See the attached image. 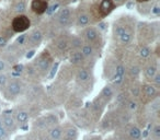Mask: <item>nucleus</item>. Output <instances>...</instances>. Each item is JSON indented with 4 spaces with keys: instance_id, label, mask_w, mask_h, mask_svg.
<instances>
[{
    "instance_id": "nucleus-10",
    "label": "nucleus",
    "mask_w": 160,
    "mask_h": 140,
    "mask_svg": "<svg viewBox=\"0 0 160 140\" xmlns=\"http://www.w3.org/2000/svg\"><path fill=\"white\" fill-rule=\"evenodd\" d=\"M142 93H144V96L148 100H153L156 96L158 95V90L155 85L152 84H145L142 87Z\"/></svg>"
},
{
    "instance_id": "nucleus-1",
    "label": "nucleus",
    "mask_w": 160,
    "mask_h": 140,
    "mask_svg": "<svg viewBox=\"0 0 160 140\" xmlns=\"http://www.w3.org/2000/svg\"><path fill=\"white\" fill-rule=\"evenodd\" d=\"M0 122L3 125V127L6 128V130L8 131L9 135H13L17 133L19 126L17 124L16 119H14L13 115H12L10 112H5V113L1 114V117H0Z\"/></svg>"
},
{
    "instance_id": "nucleus-2",
    "label": "nucleus",
    "mask_w": 160,
    "mask_h": 140,
    "mask_svg": "<svg viewBox=\"0 0 160 140\" xmlns=\"http://www.w3.org/2000/svg\"><path fill=\"white\" fill-rule=\"evenodd\" d=\"M52 61H53V59H52L51 55L45 51V53H43L42 55L36 59V62H35L36 70L43 75L46 74V72L48 71L49 67H51Z\"/></svg>"
},
{
    "instance_id": "nucleus-41",
    "label": "nucleus",
    "mask_w": 160,
    "mask_h": 140,
    "mask_svg": "<svg viewBox=\"0 0 160 140\" xmlns=\"http://www.w3.org/2000/svg\"><path fill=\"white\" fill-rule=\"evenodd\" d=\"M148 0H137V2H146Z\"/></svg>"
},
{
    "instance_id": "nucleus-30",
    "label": "nucleus",
    "mask_w": 160,
    "mask_h": 140,
    "mask_svg": "<svg viewBox=\"0 0 160 140\" xmlns=\"http://www.w3.org/2000/svg\"><path fill=\"white\" fill-rule=\"evenodd\" d=\"M128 109H131V111H135L136 109H137V103L135 102V101H129L128 102Z\"/></svg>"
},
{
    "instance_id": "nucleus-21",
    "label": "nucleus",
    "mask_w": 160,
    "mask_h": 140,
    "mask_svg": "<svg viewBox=\"0 0 160 140\" xmlns=\"http://www.w3.org/2000/svg\"><path fill=\"white\" fill-rule=\"evenodd\" d=\"M89 23V16L87 13H81L78 17V25L80 27H86Z\"/></svg>"
},
{
    "instance_id": "nucleus-24",
    "label": "nucleus",
    "mask_w": 160,
    "mask_h": 140,
    "mask_svg": "<svg viewBox=\"0 0 160 140\" xmlns=\"http://www.w3.org/2000/svg\"><path fill=\"white\" fill-rule=\"evenodd\" d=\"M112 95H113V90H112V88L104 87V89L101 92V96H103V98H105V99H110Z\"/></svg>"
},
{
    "instance_id": "nucleus-18",
    "label": "nucleus",
    "mask_w": 160,
    "mask_h": 140,
    "mask_svg": "<svg viewBox=\"0 0 160 140\" xmlns=\"http://www.w3.org/2000/svg\"><path fill=\"white\" fill-rule=\"evenodd\" d=\"M71 64H80V62L83 60V56L81 54V51H75L70 55V58H69Z\"/></svg>"
},
{
    "instance_id": "nucleus-7",
    "label": "nucleus",
    "mask_w": 160,
    "mask_h": 140,
    "mask_svg": "<svg viewBox=\"0 0 160 140\" xmlns=\"http://www.w3.org/2000/svg\"><path fill=\"white\" fill-rule=\"evenodd\" d=\"M31 8L35 13L43 14L46 12L47 8H48V3L46 0H32Z\"/></svg>"
},
{
    "instance_id": "nucleus-9",
    "label": "nucleus",
    "mask_w": 160,
    "mask_h": 140,
    "mask_svg": "<svg viewBox=\"0 0 160 140\" xmlns=\"http://www.w3.org/2000/svg\"><path fill=\"white\" fill-rule=\"evenodd\" d=\"M70 18H71L70 9L69 8H64L59 12V14H58V22H59V24L62 27H66L70 22Z\"/></svg>"
},
{
    "instance_id": "nucleus-20",
    "label": "nucleus",
    "mask_w": 160,
    "mask_h": 140,
    "mask_svg": "<svg viewBox=\"0 0 160 140\" xmlns=\"http://www.w3.org/2000/svg\"><path fill=\"white\" fill-rule=\"evenodd\" d=\"M94 51H93V47L91 45H85L82 46V51H81V54H82L83 58H88V57H91L93 55Z\"/></svg>"
},
{
    "instance_id": "nucleus-38",
    "label": "nucleus",
    "mask_w": 160,
    "mask_h": 140,
    "mask_svg": "<svg viewBox=\"0 0 160 140\" xmlns=\"http://www.w3.org/2000/svg\"><path fill=\"white\" fill-rule=\"evenodd\" d=\"M151 12H152L153 14H159L160 13V9L158 6H155V7L152 8V10H151Z\"/></svg>"
},
{
    "instance_id": "nucleus-34",
    "label": "nucleus",
    "mask_w": 160,
    "mask_h": 140,
    "mask_svg": "<svg viewBox=\"0 0 160 140\" xmlns=\"http://www.w3.org/2000/svg\"><path fill=\"white\" fill-rule=\"evenodd\" d=\"M6 69V64L2 59H0V74H2L3 70Z\"/></svg>"
},
{
    "instance_id": "nucleus-25",
    "label": "nucleus",
    "mask_w": 160,
    "mask_h": 140,
    "mask_svg": "<svg viewBox=\"0 0 160 140\" xmlns=\"http://www.w3.org/2000/svg\"><path fill=\"white\" fill-rule=\"evenodd\" d=\"M150 54H151V51L147 46H142V47H140V49H139V56H140V57L147 58V57H149V56H150Z\"/></svg>"
},
{
    "instance_id": "nucleus-5",
    "label": "nucleus",
    "mask_w": 160,
    "mask_h": 140,
    "mask_svg": "<svg viewBox=\"0 0 160 140\" xmlns=\"http://www.w3.org/2000/svg\"><path fill=\"white\" fill-rule=\"evenodd\" d=\"M21 92V83L17 80H12L8 82L7 87H6V94L9 96L10 99H13L18 96Z\"/></svg>"
},
{
    "instance_id": "nucleus-39",
    "label": "nucleus",
    "mask_w": 160,
    "mask_h": 140,
    "mask_svg": "<svg viewBox=\"0 0 160 140\" xmlns=\"http://www.w3.org/2000/svg\"><path fill=\"white\" fill-rule=\"evenodd\" d=\"M57 67H58V65L56 64L55 66L53 67V69H52V74L49 75V77H53L54 76V72H56V69H57Z\"/></svg>"
},
{
    "instance_id": "nucleus-8",
    "label": "nucleus",
    "mask_w": 160,
    "mask_h": 140,
    "mask_svg": "<svg viewBox=\"0 0 160 140\" xmlns=\"http://www.w3.org/2000/svg\"><path fill=\"white\" fill-rule=\"evenodd\" d=\"M115 34L118 36L121 43H123V44H128L132 41V34L124 27H116Z\"/></svg>"
},
{
    "instance_id": "nucleus-28",
    "label": "nucleus",
    "mask_w": 160,
    "mask_h": 140,
    "mask_svg": "<svg viewBox=\"0 0 160 140\" xmlns=\"http://www.w3.org/2000/svg\"><path fill=\"white\" fill-rule=\"evenodd\" d=\"M58 8V3H56V5H53V6H51V7H48L47 8V10H46V13L48 14V16H51L53 12H55L56 11V9Z\"/></svg>"
},
{
    "instance_id": "nucleus-15",
    "label": "nucleus",
    "mask_w": 160,
    "mask_h": 140,
    "mask_svg": "<svg viewBox=\"0 0 160 140\" xmlns=\"http://www.w3.org/2000/svg\"><path fill=\"white\" fill-rule=\"evenodd\" d=\"M99 35H100V34L98 33V31H97L94 27H88V29L85 31L86 40L90 43H96L99 38Z\"/></svg>"
},
{
    "instance_id": "nucleus-29",
    "label": "nucleus",
    "mask_w": 160,
    "mask_h": 140,
    "mask_svg": "<svg viewBox=\"0 0 160 140\" xmlns=\"http://www.w3.org/2000/svg\"><path fill=\"white\" fill-rule=\"evenodd\" d=\"M152 81L155 82V87L157 88V87H159L160 85V74H156V76L153 77V79H152Z\"/></svg>"
},
{
    "instance_id": "nucleus-6",
    "label": "nucleus",
    "mask_w": 160,
    "mask_h": 140,
    "mask_svg": "<svg viewBox=\"0 0 160 140\" xmlns=\"http://www.w3.org/2000/svg\"><path fill=\"white\" fill-rule=\"evenodd\" d=\"M114 7H115V5H114V2L112 0H102L98 9L99 17H101V18L107 17L108 14L111 13L112 10L114 9Z\"/></svg>"
},
{
    "instance_id": "nucleus-16",
    "label": "nucleus",
    "mask_w": 160,
    "mask_h": 140,
    "mask_svg": "<svg viewBox=\"0 0 160 140\" xmlns=\"http://www.w3.org/2000/svg\"><path fill=\"white\" fill-rule=\"evenodd\" d=\"M158 72V68L155 64H150L149 66L146 67L145 69V77L149 80H152L153 77L156 76V74Z\"/></svg>"
},
{
    "instance_id": "nucleus-36",
    "label": "nucleus",
    "mask_w": 160,
    "mask_h": 140,
    "mask_svg": "<svg viewBox=\"0 0 160 140\" xmlns=\"http://www.w3.org/2000/svg\"><path fill=\"white\" fill-rule=\"evenodd\" d=\"M85 140H101V137H99V136H89V137L85 138Z\"/></svg>"
},
{
    "instance_id": "nucleus-27",
    "label": "nucleus",
    "mask_w": 160,
    "mask_h": 140,
    "mask_svg": "<svg viewBox=\"0 0 160 140\" xmlns=\"http://www.w3.org/2000/svg\"><path fill=\"white\" fill-rule=\"evenodd\" d=\"M25 9V5L23 1H20V2H18L16 5V7H14V10H16L17 12H23Z\"/></svg>"
},
{
    "instance_id": "nucleus-17",
    "label": "nucleus",
    "mask_w": 160,
    "mask_h": 140,
    "mask_svg": "<svg viewBox=\"0 0 160 140\" xmlns=\"http://www.w3.org/2000/svg\"><path fill=\"white\" fill-rule=\"evenodd\" d=\"M150 140H160V125L156 124L150 130Z\"/></svg>"
},
{
    "instance_id": "nucleus-40",
    "label": "nucleus",
    "mask_w": 160,
    "mask_h": 140,
    "mask_svg": "<svg viewBox=\"0 0 160 140\" xmlns=\"http://www.w3.org/2000/svg\"><path fill=\"white\" fill-rule=\"evenodd\" d=\"M112 1L114 2V5H115V3L116 5H120V3L123 2V0H112Z\"/></svg>"
},
{
    "instance_id": "nucleus-31",
    "label": "nucleus",
    "mask_w": 160,
    "mask_h": 140,
    "mask_svg": "<svg viewBox=\"0 0 160 140\" xmlns=\"http://www.w3.org/2000/svg\"><path fill=\"white\" fill-rule=\"evenodd\" d=\"M57 46H58V48H59L60 51H64V49H66V47H67L66 41H62V42H59L57 44Z\"/></svg>"
},
{
    "instance_id": "nucleus-37",
    "label": "nucleus",
    "mask_w": 160,
    "mask_h": 140,
    "mask_svg": "<svg viewBox=\"0 0 160 140\" xmlns=\"http://www.w3.org/2000/svg\"><path fill=\"white\" fill-rule=\"evenodd\" d=\"M27 140H41V139H40V137L36 135H30L29 137L27 138Z\"/></svg>"
},
{
    "instance_id": "nucleus-19",
    "label": "nucleus",
    "mask_w": 160,
    "mask_h": 140,
    "mask_svg": "<svg viewBox=\"0 0 160 140\" xmlns=\"http://www.w3.org/2000/svg\"><path fill=\"white\" fill-rule=\"evenodd\" d=\"M77 79L80 82H86L89 79V72L86 69H80L77 72Z\"/></svg>"
},
{
    "instance_id": "nucleus-11",
    "label": "nucleus",
    "mask_w": 160,
    "mask_h": 140,
    "mask_svg": "<svg viewBox=\"0 0 160 140\" xmlns=\"http://www.w3.org/2000/svg\"><path fill=\"white\" fill-rule=\"evenodd\" d=\"M127 135L132 140H142V129L136 125H131L127 129Z\"/></svg>"
},
{
    "instance_id": "nucleus-23",
    "label": "nucleus",
    "mask_w": 160,
    "mask_h": 140,
    "mask_svg": "<svg viewBox=\"0 0 160 140\" xmlns=\"http://www.w3.org/2000/svg\"><path fill=\"white\" fill-rule=\"evenodd\" d=\"M8 78L6 75L3 74H0V91H2V90H6V87L8 84Z\"/></svg>"
},
{
    "instance_id": "nucleus-22",
    "label": "nucleus",
    "mask_w": 160,
    "mask_h": 140,
    "mask_svg": "<svg viewBox=\"0 0 160 140\" xmlns=\"http://www.w3.org/2000/svg\"><path fill=\"white\" fill-rule=\"evenodd\" d=\"M10 137V135L8 133V131L6 130V128L3 127V125L0 122V140H8Z\"/></svg>"
},
{
    "instance_id": "nucleus-13",
    "label": "nucleus",
    "mask_w": 160,
    "mask_h": 140,
    "mask_svg": "<svg viewBox=\"0 0 160 140\" xmlns=\"http://www.w3.org/2000/svg\"><path fill=\"white\" fill-rule=\"evenodd\" d=\"M41 42H42V33L38 30L32 31L29 36V40H28L30 46H38Z\"/></svg>"
},
{
    "instance_id": "nucleus-35",
    "label": "nucleus",
    "mask_w": 160,
    "mask_h": 140,
    "mask_svg": "<svg viewBox=\"0 0 160 140\" xmlns=\"http://www.w3.org/2000/svg\"><path fill=\"white\" fill-rule=\"evenodd\" d=\"M131 74L134 75V76H137V75L139 74V69H138L137 67H133L131 70Z\"/></svg>"
},
{
    "instance_id": "nucleus-26",
    "label": "nucleus",
    "mask_w": 160,
    "mask_h": 140,
    "mask_svg": "<svg viewBox=\"0 0 160 140\" xmlns=\"http://www.w3.org/2000/svg\"><path fill=\"white\" fill-rule=\"evenodd\" d=\"M71 46H72L73 48H79V47L82 46L81 41H80L78 37H72V40H71Z\"/></svg>"
},
{
    "instance_id": "nucleus-14",
    "label": "nucleus",
    "mask_w": 160,
    "mask_h": 140,
    "mask_svg": "<svg viewBox=\"0 0 160 140\" xmlns=\"http://www.w3.org/2000/svg\"><path fill=\"white\" fill-rule=\"evenodd\" d=\"M124 75H125V68L122 65H118L115 69V74L113 77V83L116 85L121 84L123 82V79H124Z\"/></svg>"
},
{
    "instance_id": "nucleus-32",
    "label": "nucleus",
    "mask_w": 160,
    "mask_h": 140,
    "mask_svg": "<svg viewBox=\"0 0 160 140\" xmlns=\"http://www.w3.org/2000/svg\"><path fill=\"white\" fill-rule=\"evenodd\" d=\"M7 43H8L7 37H5V36H0V47H5L6 45H7Z\"/></svg>"
},
{
    "instance_id": "nucleus-12",
    "label": "nucleus",
    "mask_w": 160,
    "mask_h": 140,
    "mask_svg": "<svg viewBox=\"0 0 160 140\" xmlns=\"http://www.w3.org/2000/svg\"><path fill=\"white\" fill-rule=\"evenodd\" d=\"M13 117H14V119H16L18 126L27 125L28 122H29V119H30V115L27 111H18Z\"/></svg>"
},
{
    "instance_id": "nucleus-42",
    "label": "nucleus",
    "mask_w": 160,
    "mask_h": 140,
    "mask_svg": "<svg viewBox=\"0 0 160 140\" xmlns=\"http://www.w3.org/2000/svg\"><path fill=\"white\" fill-rule=\"evenodd\" d=\"M18 140H27V138H24V137H21V138H19Z\"/></svg>"
},
{
    "instance_id": "nucleus-4",
    "label": "nucleus",
    "mask_w": 160,
    "mask_h": 140,
    "mask_svg": "<svg viewBox=\"0 0 160 140\" xmlns=\"http://www.w3.org/2000/svg\"><path fill=\"white\" fill-rule=\"evenodd\" d=\"M79 131L73 125H67L62 127V135L60 140H78Z\"/></svg>"
},
{
    "instance_id": "nucleus-33",
    "label": "nucleus",
    "mask_w": 160,
    "mask_h": 140,
    "mask_svg": "<svg viewBox=\"0 0 160 140\" xmlns=\"http://www.w3.org/2000/svg\"><path fill=\"white\" fill-rule=\"evenodd\" d=\"M25 38H27V36H25V34H22V35H20L18 37V40H17V42H18V44H23L25 41Z\"/></svg>"
},
{
    "instance_id": "nucleus-3",
    "label": "nucleus",
    "mask_w": 160,
    "mask_h": 140,
    "mask_svg": "<svg viewBox=\"0 0 160 140\" xmlns=\"http://www.w3.org/2000/svg\"><path fill=\"white\" fill-rule=\"evenodd\" d=\"M30 24H31L30 19L27 16L20 14V16H17L12 21V29L17 33H21V32L27 31L30 27Z\"/></svg>"
}]
</instances>
